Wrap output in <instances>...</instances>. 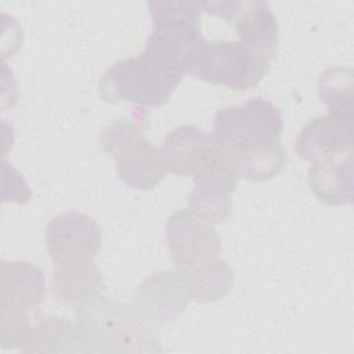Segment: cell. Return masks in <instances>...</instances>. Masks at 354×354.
<instances>
[{"mask_svg":"<svg viewBox=\"0 0 354 354\" xmlns=\"http://www.w3.org/2000/svg\"><path fill=\"white\" fill-rule=\"evenodd\" d=\"M321 100L329 108V113L353 118V72L343 66L326 69L318 82Z\"/></svg>","mask_w":354,"mask_h":354,"instance_id":"obj_19","label":"cell"},{"mask_svg":"<svg viewBox=\"0 0 354 354\" xmlns=\"http://www.w3.org/2000/svg\"><path fill=\"white\" fill-rule=\"evenodd\" d=\"M104 151L115 159L119 178L134 189H152L167 173L162 149L155 147L142 129L126 118L111 122L101 134Z\"/></svg>","mask_w":354,"mask_h":354,"instance_id":"obj_5","label":"cell"},{"mask_svg":"<svg viewBox=\"0 0 354 354\" xmlns=\"http://www.w3.org/2000/svg\"><path fill=\"white\" fill-rule=\"evenodd\" d=\"M185 75L184 66L145 50L133 58L115 62L98 82V93L106 102H133L142 106L165 105Z\"/></svg>","mask_w":354,"mask_h":354,"instance_id":"obj_2","label":"cell"},{"mask_svg":"<svg viewBox=\"0 0 354 354\" xmlns=\"http://www.w3.org/2000/svg\"><path fill=\"white\" fill-rule=\"evenodd\" d=\"M46 296L43 271L28 261L0 263V310L1 313L28 314L41 304Z\"/></svg>","mask_w":354,"mask_h":354,"instance_id":"obj_13","label":"cell"},{"mask_svg":"<svg viewBox=\"0 0 354 354\" xmlns=\"http://www.w3.org/2000/svg\"><path fill=\"white\" fill-rule=\"evenodd\" d=\"M152 33L148 44L185 68L188 55L205 40L201 28L202 1H149Z\"/></svg>","mask_w":354,"mask_h":354,"instance_id":"obj_6","label":"cell"},{"mask_svg":"<svg viewBox=\"0 0 354 354\" xmlns=\"http://www.w3.org/2000/svg\"><path fill=\"white\" fill-rule=\"evenodd\" d=\"M32 326L26 314L1 313L0 342L3 347H22L30 335Z\"/></svg>","mask_w":354,"mask_h":354,"instance_id":"obj_20","label":"cell"},{"mask_svg":"<svg viewBox=\"0 0 354 354\" xmlns=\"http://www.w3.org/2000/svg\"><path fill=\"white\" fill-rule=\"evenodd\" d=\"M162 152L167 170L177 176L196 178L224 166L212 134L191 124L173 129L163 141Z\"/></svg>","mask_w":354,"mask_h":354,"instance_id":"obj_10","label":"cell"},{"mask_svg":"<svg viewBox=\"0 0 354 354\" xmlns=\"http://www.w3.org/2000/svg\"><path fill=\"white\" fill-rule=\"evenodd\" d=\"M314 195L332 206L353 202V155L313 163L307 176Z\"/></svg>","mask_w":354,"mask_h":354,"instance_id":"obj_16","label":"cell"},{"mask_svg":"<svg viewBox=\"0 0 354 354\" xmlns=\"http://www.w3.org/2000/svg\"><path fill=\"white\" fill-rule=\"evenodd\" d=\"M189 297L174 271H156L142 281L131 295L130 311L149 330L178 318Z\"/></svg>","mask_w":354,"mask_h":354,"instance_id":"obj_8","label":"cell"},{"mask_svg":"<svg viewBox=\"0 0 354 354\" xmlns=\"http://www.w3.org/2000/svg\"><path fill=\"white\" fill-rule=\"evenodd\" d=\"M174 272L181 279L188 297L198 303H212L223 299L234 282L231 267L220 257L174 270Z\"/></svg>","mask_w":354,"mask_h":354,"instance_id":"obj_17","label":"cell"},{"mask_svg":"<svg viewBox=\"0 0 354 354\" xmlns=\"http://www.w3.org/2000/svg\"><path fill=\"white\" fill-rule=\"evenodd\" d=\"M46 242L54 264L94 260L101 249L102 234L91 217L69 210L50 220Z\"/></svg>","mask_w":354,"mask_h":354,"instance_id":"obj_11","label":"cell"},{"mask_svg":"<svg viewBox=\"0 0 354 354\" xmlns=\"http://www.w3.org/2000/svg\"><path fill=\"white\" fill-rule=\"evenodd\" d=\"M24 353H76L82 351L76 324L65 318L50 317L32 328Z\"/></svg>","mask_w":354,"mask_h":354,"instance_id":"obj_18","label":"cell"},{"mask_svg":"<svg viewBox=\"0 0 354 354\" xmlns=\"http://www.w3.org/2000/svg\"><path fill=\"white\" fill-rule=\"evenodd\" d=\"M165 238L174 270L205 263L220 254V239L214 225L188 209L178 210L169 217Z\"/></svg>","mask_w":354,"mask_h":354,"instance_id":"obj_9","label":"cell"},{"mask_svg":"<svg viewBox=\"0 0 354 354\" xmlns=\"http://www.w3.org/2000/svg\"><path fill=\"white\" fill-rule=\"evenodd\" d=\"M195 185L188 198V210L199 218L217 225L224 223L232 207V192L238 177L225 166L194 178Z\"/></svg>","mask_w":354,"mask_h":354,"instance_id":"obj_14","label":"cell"},{"mask_svg":"<svg viewBox=\"0 0 354 354\" xmlns=\"http://www.w3.org/2000/svg\"><path fill=\"white\" fill-rule=\"evenodd\" d=\"M270 64L241 40H203L188 55L185 72L206 83L242 91L254 88Z\"/></svg>","mask_w":354,"mask_h":354,"instance_id":"obj_4","label":"cell"},{"mask_svg":"<svg viewBox=\"0 0 354 354\" xmlns=\"http://www.w3.org/2000/svg\"><path fill=\"white\" fill-rule=\"evenodd\" d=\"M203 11L234 25L239 40L272 62L278 50V25L266 1H202Z\"/></svg>","mask_w":354,"mask_h":354,"instance_id":"obj_7","label":"cell"},{"mask_svg":"<svg viewBox=\"0 0 354 354\" xmlns=\"http://www.w3.org/2000/svg\"><path fill=\"white\" fill-rule=\"evenodd\" d=\"M76 310V328L82 351H152L156 343L124 306L102 295Z\"/></svg>","mask_w":354,"mask_h":354,"instance_id":"obj_3","label":"cell"},{"mask_svg":"<svg viewBox=\"0 0 354 354\" xmlns=\"http://www.w3.org/2000/svg\"><path fill=\"white\" fill-rule=\"evenodd\" d=\"M210 133L221 162L238 178L261 183L277 176L285 163L279 141L283 122L279 108L268 100L252 98L217 111Z\"/></svg>","mask_w":354,"mask_h":354,"instance_id":"obj_1","label":"cell"},{"mask_svg":"<svg viewBox=\"0 0 354 354\" xmlns=\"http://www.w3.org/2000/svg\"><path fill=\"white\" fill-rule=\"evenodd\" d=\"M104 288L101 271L94 260L55 264L53 293L62 304L77 308L101 295Z\"/></svg>","mask_w":354,"mask_h":354,"instance_id":"obj_15","label":"cell"},{"mask_svg":"<svg viewBox=\"0 0 354 354\" xmlns=\"http://www.w3.org/2000/svg\"><path fill=\"white\" fill-rule=\"evenodd\" d=\"M295 151L308 162H324L353 155V118L322 115L311 119L299 133Z\"/></svg>","mask_w":354,"mask_h":354,"instance_id":"obj_12","label":"cell"}]
</instances>
